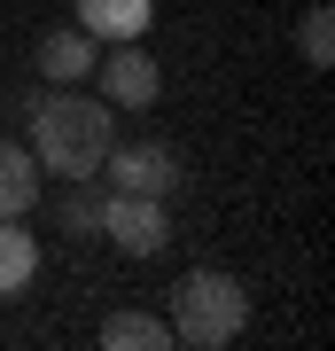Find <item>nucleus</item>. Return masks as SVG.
<instances>
[{
    "mask_svg": "<svg viewBox=\"0 0 335 351\" xmlns=\"http://www.w3.org/2000/svg\"><path fill=\"white\" fill-rule=\"evenodd\" d=\"M24 110H32V156L55 180H94L101 172V156L117 141V110L110 101L78 94V86H55V94H32Z\"/></svg>",
    "mask_w": 335,
    "mask_h": 351,
    "instance_id": "f257e3e1",
    "label": "nucleus"
},
{
    "mask_svg": "<svg viewBox=\"0 0 335 351\" xmlns=\"http://www.w3.org/2000/svg\"><path fill=\"white\" fill-rule=\"evenodd\" d=\"M172 343H187V351H226L249 328V289L234 281V274H179V289H172Z\"/></svg>",
    "mask_w": 335,
    "mask_h": 351,
    "instance_id": "f03ea898",
    "label": "nucleus"
},
{
    "mask_svg": "<svg viewBox=\"0 0 335 351\" xmlns=\"http://www.w3.org/2000/svg\"><path fill=\"white\" fill-rule=\"evenodd\" d=\"M94 71H101V101H110V110H149L164 94V63L140 39H117L110 55H94Z\"/></svg>",
    "mask_w": 335,
    "mask_h": 351,
    "instance_id": "7ed1b4c3",
    "label": "nucleus"
},
{
    "mask_svg": "<svg viewBox=\"0 0 335 351\" xmlns=\"http://www.w3.org/2000/svg\"><path fill=\"white\" fill-rule=\"evenodd\" d=\"M101 234L117 242L125 258H156L172 242V219H164V195H101Z\"/></svg>",
    "mask_w": 335,
    "mask_h": 351,
    "instance_id": "20e7f679",
    "label": "nucleus"
},
{
    "mask_svg": "<svg viewBox=\"0 0 335 351\" xmlns=\"http://www.w3.org/2000/svg\"><path fill=\"white\" fill-rule=\"evenodd\" d=\"M101 172H110L117 195H164V203H172V188H179V149H164V141H133V149H117V141H110Z\"/></svg>",
    "mask_w": 335,
    "mask_h": 351,
    "instance_id": "39448f33",
    "label": "nucleus"
},
{
    "mask_svg": "<svg viewBox=\"0 0 335 351\" xmlns=\"http://www.w3.org/2000/svg\"><path fill=\"white\" fill-rule=\"evenodd\" d=\"M94 55H101V39H94V32L62 24V32L39 39V78H55V86H78V78L94 71Z\"/></svg>",
    "mask_w": 335,
    "mask_h": 351,
    "instance_id": "423d86ee",
    "label": "nucleus"
},
{
    "mask_svg": "<svg viewBox=\"0 0 335 351\" xmlns=\"http://www.w3.org/2000/svg\"><path fill=\"white\" fill-rule=\"evenodd\" d=\"M156 16V0H78V32L94 39H140Z\"/></svg>",
    "mask_w": 335,
    "mask_h": 351,
    "instance_id": "0eeeda50",
    "label": "nucleus"
},
{
    "mask_svg": "<svg viewBox=\"0 0 335 351\" xmlns=\"http://www.w3.org/2000/svg\"><path fill=\"white\" fill-rule=\"evenodd\" d=\"M39 203V156L24 141H0V219H24Z\"/></svg>",
    "mask_w": 335,
    "mask_h": 351,
    "instance_id": "6e6552de",
    "label": "nucleus"
},
{
    "mask_svg": "<svg viewBox=\"0 0 335 351\" xmlns=\"http://www.w3.org/2000/svg\"><path fill=\"white\" fill-rule=\"evenodd\" d=\"M39 274V234L24 219H0V297H24Z\"/></svg>",
    "mask_w": 335,
    "mask_h": 351,
    "instance_id": "1a4fd4ad",
    "label": "nucleus"
},
{
    "mask_svg": "<svg viewBox=\"0 0 335 351\" xmlns=\"http://www.w3.org/2000/svg\"><path fill=\"white\" fill-rule=\"evenodd\" d=\"M172 343V328L149 320V313H110L101 320V351H164Z\"/></svg>",
    "mask_w": 335,
    "mask_h": 351,
    "instance_id": "9d476101",
    "label": "nucleus"
},
{
    "mask_svg": "<svg viewBox=\"0 0 335 351\" xmlns=\"http://www.w3.org/2000/svg\"><path fill=\"white\" fill-rule=\"evenodd\" d=\"M55 226L62 234H101V195L86 180H62V203H55Z\"/></svg>",
    "mask_w": 335,
    "mask_h": 351,
    "instance_id": "9b49d317",
    "label": "nucleus"
},
{
    "mask_svg": "<svg viewBox=\"0 0 335 351\" xmlns=\"http://www.w3.org/2000/svg\"><path fill=\"white\" fill-rule=\"evenodd\" d=\"M297 55H304L312 71L335 63V8H304V24H297Z\"/></svg>",
    "mask_w": 335,
    "mask_h": 351,
    "instance_id": "f8f14e48",
    "label": "nucleus"
}]
</instances>
